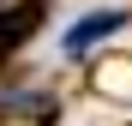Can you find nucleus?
Segmentation results:
<instances>
[{
	"label": "nucleus",
	"mask_w": 132,
	"mask_h": 126,
	"mask_svg": "<svg viewBox=\"0 0 132 126\" xmlns=\"http://www.w3.org/2000/svg\"><path fill=\"white\" fill-rule=\"evenodd\" d=\"M36 12H42L36 0H24V6H12V12H0V48H12L18 36H30V30H36Z\"/></svg>",
	"instance_id": "2"
},
{
	"label": "nucleus",
	"mask_w": 132,
	"mask_h": 126,
	"mask_svg": "<svg viewBox=\"0 0 132 126\" xmlns=\"http://www.w3.org/2000/svg\"><path fill=\"white\" fill-rule=\"evenodd\" d=\"M120 24H126V12H120V6H102V12H84L78 24H66V36H60V54H66V60H84V54L96 48V42H108V36H114Z\"/></svg>",
	"instance_id": "1"
}]
</instances>
